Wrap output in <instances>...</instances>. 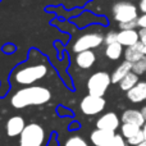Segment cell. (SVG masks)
Segmentation results:
<instances>
[{
	"mask_svg": "<svg viewBox=\"0 0 146 146\" xmlns=\"http://www.w3.org/2000/svg\"><path fill=\"white\" fill-rule=\"evenodd\" d=\"M46 74H48V67L44 64H33V66L18 68L14 72L13 77L17 83L25 85L27 87V86H32V83L42 80Z\"/></svg>",
	"mask_w": 146,
	"mask_h": 146,
	"instance_id": "cell-2",
	"label": "cell"
},
{
	"mask_svg": "<svg viewBox=\"0 0 146 146\" xmlns=\"http://www.w3.org/2000/svg\"><path fill=\"white\" fill-rule=\"evenodd\" d=\"M114 42H118V31H109L106 35H104V44H105V46Z\"/></svg>",
	"mask_w": 146,
	"mask_h": 146,
	"instance_id": "cell-23",
	"label": "cell"
},
{
	"mask_svg": "<svg viewBox=\"0 0 146 146\" xmlns=\"http://www.w3.org/2000/svg\"><path fill=\"white\" fill-rule=\"evenodd\" d=\"M123 56H124V60L126 62L133 64L135 62L140 60L141 58L146 56V45H144L141 41H139L136 45L124 49Z\"/></svg>",
	"mask_w": 146,
	"mask_h": 146,
	"instance_id": "cell-9",
	"label": "cell"
},
{
	"mask_svg": "<svg viewBox=\"0 0 146 146\" xmlns=\"http://www.w3.org/2000/svg\"><path fill=\"white\" fill-rule=\"evenodd\" d=\"M119 129H121V135L126 140L132 139L133 136H136L137 133L141 132V127L135 126V124H128V123H122Z\"/></svg>",
	"mask_w": 146,
	"mask_h": 146,
	"instance_id": "cell-19",
	"label": "cell"
},
{
	"mask_svg": "<svg viewBox=\"0 0 146 146\" xmlns=\"http://www.w3.org/2000/svg\"><path fill=\"white\" fill-rule=\"evenodd\" d=\"M115 136V132L105 131V129H94L90 135V141L94 146H105Z\"/></svg>",
	"mask_w": 146,
	"mask_h": 146,
	"instance_id": "cell-14",
	"label": "cell"
},
{
	"mask_svg": "<svg viewBox=\"0 0 146 146\" xmlns=\"http://www.w3.org/2000/svg\"><path fill=\"white\" fill-rule=\"evenodd\" d=\"M139 82H140V77L137 74H135L133 72H131V73H128L118 85H119V88H121L122 91L127 92V91H129L131 88H133Z\"/></svg>",
	"mask_w": 146,
	"mask_h": 146,
	"instance_id": "cell-18",
	"label": "cell"
},
{
	"mask_svg": "<svg viewBox=\"0 0 146 146\" xmlns=\"http://www.w3.org/2000/svg\"><path fill=\"white\" fill-rule=\"evenodd\" d=\"M111 85V77L108 72L98 71L88 77L86 87H87L88 95L104 98L105 92L108 91L109 86Z\"/></svg>",
	"mask_w": 146,
	"mask_h": 146,
	"instance_id": "cell-4",
	"label": "cell"
},
{
	"mask_svg": "<svg viewBox=\"0 0 146 146\" xmlns=\"http://www.w3.org/2000/svg\"><path fill=\"white\" fill-rule=\"evenodd\" d=\"M132 72H133L135 74H137L139 77L145 74L146 73V56H144V58H141L140 60L135 62V63L132 64Z\"/></svg>",
	"mask_w": 146,
	"mask_h": 146,
	"instance_id": "cell-20",
	"label": "cell"
},
{
	"mask_svg": "<svg viewBox=\"0 0 146 146\" xmlns=\"http://www.w3.org/2000/svg\"><path fill=\"white\" fill-rule=\"evenodd\" d=\"M137 25L140 28H146V14H140V17L137 18Z\"/></svg>",
	"mask_w": 146,
	"mask_h": 146,
	"instance_id": "cell-26",
	"label": "cell"
},
{
	"mask_svg": "<svg viewBox=\"0 0 146 146\" xmlns=\"http://www.w3.org/2000/svg\"><path fill=\"white\" fill-rule=\"evenodd\" d=\"M118 28H119V31H122V30H139L137 19L131 21V22H127V23H121V25H118Z\"/></svg>",
	"mask_w": 146,
	"mask_h": 146,
	"instance_id": "cell-25",
	"label": "cell"
},
{
	"mask_svg": "<svg viewBox=\"0 0 146 146\" xmlns=\"http://www.w3.org/2000/svg\"><path fill=\"white\" fill-rule=\"evenodd\" d=\"M96 54L94 50H87V51H82L78 53L76 55V64L80 69H90L94 64L96 63Z\"/></svg>",
	"mask_w": 146,
	"mask_h": 146,
	"instance_id": "cell-15",
	"label": "cell"
},
{
	"mask_svg": "<svg viewBox=\"0 0 146 146\" xmlns=\"http://www.w3.org/2000/svg\"><path fill=\"white\" fill-rule=\"evenodd\" d=\"M140 41L139 30H122L118 31V42L124 49L136 45Z\"/></svg>",
	"mask_w": 146,
	"mask_h": 146,
	"instance_id": "cell-13",
	"label": "cell"
},
{
	"mask_svg": "<svg viewBox=\"0 0 146 146\" xmlns=\"http://www.w3.org/2000/svg\"><path fill=\"white\" fill-rule=\"evenodd\" d=\"M121 127V117L114 111H106L96 119V128L115 132Z\"/></svg>",
	"mask_w": 146,
	"mask_h": 146,
	"instance_id": "cell-8",
	"label": "cell"
},
{
	"mask_svg": "<svg viewBox=\"0 0 146 146\" xmlns=\"http://www.w3.org/2000/svg\"><path fill=\"white\" fill-rule=\"evenodd\" d=\"M139 35H140V41H141L144 45H146V28H140Z\"/></svg>",
	"mask_w": 146,
	"mask_h": 146,
	"instance_id": "cell-27",
	"label": "cell"
},
{
	"mask_svg": "<svg viewBox=\"0 0 146 146\" xmlns=\"http://www.w3.org/2000/svg\"><path fill=\"white\" fill-rule=\"evenodd\" d=\"M51 99V92L44 86H27L15 91L10 98V104L15 109L31 105H42Z\"/></svg>",
	"mask_w": 146,
	"mask_h": 146,
	"instance_id": "cell-1",
	"label": "cell"
},
{
	"mask_svg": "<svg viewBox=\"0 0 146 146\" xmlns=\"http://www.w3.org/2000/svg\"><path fill=\"white\" fill-rule=\"evenodd\" d=\"M105 146H128V144H127V140L124 139L121 133H115V136H114Z\"/></svg>",
	"mask_w": 146,
	"mask_h": 146,
	"instance_id": "cell-22",
	"label": "cell"
},
{
	"mask_svg": "<svg viewBox=\"0 0 146 146\" xmlns=\"http://www.w3.org/2000/svg\"><path fill=\"white\" fill-rule=\"evenodd\" d=\"M124 53V48L121 45L119 42H114L110 44V45H106L105 46V50H104V54L105 56L109 59V60H119L122 58Z\"/></svg>",
	"mask_w": 146,
	"mask_h": 146,
	"instance_id": "cell-17",
	"label": "cell"
},
{
	"mask_svg": "<svg viewBox=\"0 0 146 146\" xmlns=\"http://www.w3.org/2000/svg\"><path fill=\"white\" fill-rule=\"evenodd\" d=\"M111 14H113V19L118 25H121V23L136 21L140 17V10L137 5L129 0H121V1H117L113 4Z\"/></svg>",
	"mask_w": 146,
	"mask_h": 146,
	"instance_id": "cell-3",
	"label": "cell"
},
{
	"mask_svg": "<svg viewBox=\"0 0 146 146\" xmlns=\"http://www.w3.org/2000/svg\"><path fill=\"white\" fill-rule=\"evenodd\" d=\"M104 44V35L101 32H86L76 38L74 44L72 46V50L76 54L82 53V51L94 50V49L100 48Z\"/></svg>",
	"mask_w": 146,
	"mask_h": 146,
	"instance_id": "cell-6",
	"label": "cell"
},
{
	"mask_svg": "<svg viewBox=\"0 0 146 146\" xmlns=\"http://www.w3.org/2000/svg\"><path fill=\"white\" fill-rule=\"evenodd\" d=\"M106 100L104 98H99V96L94 95H86L85 98L81 100L80 109L85 115H98L105 109Z\"/></svg>",
	"mask_w": 146,
	"mask_h": 146,
	"instance_id": "cell-7",
	"label": "cell"
},
{
	"mask_svg": "<svg viewBox=\"0 0 146 146\" xmlns=\"http://www.w3.org/2000/svg\"><path fill=\"white\" fill-rule=\"evenodd\" d=\"M129 1H141V0H129Z\"/></svg>",
	"mask_w": 146,
	"mask_h": 146,
	"instance_id": "cell-32",
	"label": "cell"
},
{
	"mask_svg": "<svg viewBox=\"0 0 146 146\" xmlns=\"http://www.w3.org/2000/svg\"><path fill=\"white\" fill-rule=\"evenodd\" d=\"M27 124L25 123V119L21 115H14L12 118L8 119L7 124H5V131L9 137H15L21 136V133L23 132V129L26 128Z\"/></svg>",
	"mask_w": 146,
	"mask_h": 146,
	"instance_id": "cell-10",
	"label": "cell"
},
{
	"mask_svg": "<svg viewBox=\"0 0 146 146\" xmlns=\"http://www.w3.org/2000/svg\"><path fill=\"white\" fill-rule=\"evenodd\" d=\"M139 146H146V140H145V141H144V142H142V144H141V145H139Z\"/></svg>",
	"mask_w": 146,
	"mask_h": 146,
	"instance_id": "cell-31",
	"label": "cell"
},
{
	"mask_svg": "<svg viewBox=\"0 0 146 146\" xmlns=\"http://www.w3.org/2000/svg\"><path fill=\"white\" fill-rule=\"evenodd\" d=\"M45 129L38 123H30L26 126L19 136V146H42L45 142Z\"/></svg>",
	"mask_w": 146,
	"mask_h": 146,
	"instance_id": "cell-5",
	"label": "cell"
},
{
	"mask_svg": "<svg viewBox=\"0 0 146 146\" xmlns=\"http://www.w3.org/2000/svg\"><path fill=\"white\" fill-rule=\"evenodd\" d=\"M126 96H127V99L133 104H140V103L146 101V81L140 80V82L137 83L133 88L127 91Z\"/></svg>",
	"mask_w": 146,
	"mask_h": 146,
	"instance_id": "cell-12",
	"label": "cell"
},
{
	"mask_svg": "<svg viewBox=\"0 0 146 146\" xmlns=\"http://www.w3.org/2000/svg\"><path fill=\"white\" fill-rule=\"evenodd\" d=\"M141 132H142V135H144V139L146 140V122H145V124L141 127Z\"/></svg>",
	"mask_w": 146,
	"mask_h": 146,
	"instance_id": "cell-29",
	"label": "cell"
},
{
	"mask_svg": "<svg viewBox=\"0 0 146 146\" xmlns=\"http://www.w3.org/2000/svg\"><path fill=\"white\" fill-rule=\"evenodd\" d=\"M144 141H145L144 135H142V132H140V133H137L136 136H133L132 139L127 140V144H128L129 146H139V145H141Z\"/></svg>",
	"mask_w": 146,
	"mask_h": 146,
	"instance_id": "cell-24",
	"label": "cell"
},
{
	"mask_svg": "<svg viewBox=\"0 0 146 146\" xmlns=\"http://www.w3.org/2000/svg\"><path fill=\"white\" fill-rule=\"evenodd\" d=\"M64 146H88V142L81 136H71L66 141Z\"/></svg>",
	"mask_w": 146,
	"mask_h": 146,
	"instance_id": "cell-21",
	"label": "cell"
},
{
	"mask_svg": "<svg viewBox=\"0 0 146 146\" xmlns=\"http://www.w3.org/2000/svg\"><path fill=\"white\" fill-rule=\"evenodd\" d=\"M132 72V64L128 62L123 60L121 64L115 67V69L113 71V73L110 74L111 77V83H119L128 73Z\"/></svg>",
	"mask_w": 146,
	"mask_h": 146,
	"instance_id": "cell-16",
	"label": "cell"
},
{
	"mask_svg": "<svg viewBox=\"0 0 146 146\" xmlns=\"http://www.w3.org/2000/svg\"><path fill=\"white\" fill-rule=\"evenodd\" d=\"M137 8H139V10L142 13V14H146V0H141V1H139Z\"/></svg>",
	"mask_w": 146,
	"mask_h": 146,
	"instance_id": "cell-28",
	"label": "cell"
},
{
	"mask_svg": "<svg viewBox=\"0 0 146 146\" xmlns=\"http://www.w3.org/2000/svg\"><path fill=\"white\" fill-rule=\"evenodd\" d=\"M121 122L122 123H128V124H135V126L142 127L145 124V118L141 113V109H126L123 110L121 115Z\"/></svg>",
	"mask_w": 146,
	"mask_h": 146,
	"instance_id": "cell-11",
	"label": "cell"
},
{
	"mask_svg": "<svg viewBox=\"0 0 146 146\" xmlns=\"http://www.w3.org/2000/svg\"><path fill=\"white\" fill-rule=\"evenodd\" d=\"M141 113H142V115H144V118H145V121H146V104L141 108Z\"/></svg>",
	"mask_w": 146,
	"mask_h": 146,
	"instance_id": "cell-30",
	"label": "cell"
}]
</instances>
